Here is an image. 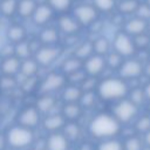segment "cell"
<instances>
[{
  "instance_id": "6da1fadb",
  "label": "cell",
  "mask_w": 150,
  "mask_h": 150,
  "mask_svg": "<svg viewBox=\"0 0 150 150\" xmlns=\"http://www.w3.org/2000/svg\"><path fill=\"white\" fill-rule=\"evenodd\" d=\"M90 132L95 137H108L112 136L118 130V123L115 118L109 115L102 114L96 116L90 123Z\"/></svg>"
},
{
  "instance_id": "7a4b0ae2",
  "label": "cell",
  "mask_w": 150,
  "mask_h": 150,
  "mask_svg": "<svg viewBox=\"0 0 150 150\" xmlns=\"http://www.w3.org/2000/svg\"><path fill=\"white\" fill-rule=\"evenodd\" d=\"M6 142L14 149H25L33 144L34 134L30 128L19 124L8 130L6 135Z\"/></svg>"
},
{
  "instance_id": "3957f363",
  "label": "cell",
  "mask_w": 150,
  "mask_h": 150,
  "mask_svg": "<svg viewBox=\"0 0 150 150\" xmlns=\"http://www.w3.org/2000/svg\"><path fill=\"white\" fill-rule=\"evenodd\" d=\"M127 91L125 84L117 79H108L101 82L98 87V93L102 98L105 100H112V98H118L123 96Z\"/></svg>"
},
{
  "instance_id": "277c9868",
  "label": "cell",
  "mask_w": 150,
  "mask_h": 150,
  "mask_svg": "<svg viewBox=\"0 0 150 150\" xmlns=\"http://www.w3.org/2000/svg\"><path fill=\"white\" fill-rule=\"evenodd\" d=\"M73 16L77 20L81 26H89L96 21L98 16V11L94 5L89 4H81L74 7Z\"/></svg>"
},
{
  "instance_id": "5b68a950",
  "label": "cell",
  "mask_w": 150,
  "mask_h": 150,
  "mask_svg": "<svg viewBox=\"0 0 150 150\" xmlns=\"http://www.w3.org/2000/svg\"><path fill=\"white\" fill-rule=\"evenodd\" d=\"M66 82L67 79L63 73H50L39 84L38 90L40 94H50L63 88L66 86Z\"/></svg>"
},
{
  "instance_id": "8992f818",
  "label": "cell",
  "mask_w": 150,
  "mask_h": 150,
  "mask_svg": "<svg viewBox=\"0 0 150 150\" xmlns=\"http://www.w3.org/2000/svg\"><path fill=\"white\" fill-rule=\"evenodd\" d=\"M61 54V48L54 45H43L35 52V61L39 66L47 67L52 64Z\"/></svg>"
},
{
  "instance_id": "52a82bcc",
  "label": "cell",
  "mask_w": 150,
  "mask_h": 150,
  "mask_svg": "<svg viewBox=\"0 0 150 150\" xmlns=\"http://www.w3.org/2000/svg\"><path fill=\"white\" fill-rule=\"evenodd\" d=\"M114 47L115 50L124 56H129L134 53L135 50V43L134 41L129 38L127 33H118L116 34L114 39Z\"/></svg>"
},
{
  "instance_id": "ba28073f",
  "label": "cell",
  "mask_w": 150,
  "mask_h": 150,
  "mask_svg": "<svg viewBox=\"0 0 150 150\" xmlns=\"http://www.w3.org/2000/svg\"><path fill=\"white\" fill-rule=\"evenodd\" d=\"M39 121H40V111L36 109V107H27L18 116L19 124L27 128H33L38 125Z\"/></svg>"
},
{
  "instance_id": "9c48e42d",
  "label": "cell",
  "mask_w": 150,
  "mask_h": 150,
  "mask_svg": "<svg viewBox=\"0 0 150 150\" xmlns=\"http://www.w3.org/2000/svg\"><path fill=\"white\" fill-rule=\"evenodd\" d=\"M53 14H54V11L48 4H39L36 5V8L32 15V19L35 25L43 26L53 18Z\"/></svg>"
},
{
  "instance_id": "30bf717a",
  "label": "cell",
  "mask_w": 150,
  "mask_h": 150,
  "mask_svg": "<svg viewBox=\"0 0 150 150\" xmlns=\"http://www.w3.org/2000/svg\"><path fill=\"white\" fill-rule=\"evenodd\" d=\"M57 26H59V29L62 33L68 34V35L77 33L80 27H81V25L77 22V20L73 15H68V14H64V13L59 18Z\"/></svg>"
},
{
  "instance_id": "8fae6325",
  "label": "cell",
  "mask_w": 150,
  "mask_h": 150,
  "mask_svg": "<svg viewBox=\"0 0 150 150\" xmlns=\"http://www.w3.org/2000/svg\"><path fill=\"white\" fill-rule=\"evenodd\" d=\"M84 71L91 76L100 74L104 68V60L102 55H90L84 61Z\"/></svg>"
},
{
  "instance_id": "7c38bea8",
  "label": "cell",
  "mask_w": 150,
  "mask_h": 150,
  "mask_svg": "<svg viewBox=\"0 0 150 150\" xmlns=\"http://www.w3.org/2000/svg\"><path fill=\"white\" fill-rule=\"evenodd\" d=\"M47 149L48 150H67L68 149V138L64 134L52 132L47 138Z\"/></svg>"
},
{
  "instance_id": "4fadbf2b",
  "label": "cell",
  "mask_w": 150,
  "mask_h": 150,
  "mask_svg": "<svg viewBox=\"0 0 150 150\" xmlns=\"http://www.w3.org/2000/svg\"><path fill=\"white\" fill-rule=\"evenodd\" d=\"M21 60L15 55L6 56L1 62V71L4 75H12L14 76L18 71H20Z\"/></svg>"
},
{
  "instance_id": "5bb4252c",
  "label": "cell",
  "mask_w": 150,
  "mask_h": 150,
  "mask_svg": "<svg viewBox=\"0 0 150 150\" xmlns=\"http://www.w3.org/2000/svg\"><path fill=\"white\" fill-rule=\"evenodd\" d=\"M64 123H66V118H64L63 115H61V114H53V115H49V116H47V117L43 120V122H42L45 130L50 131V132H55L56 130L63 128Z\"/></svg>"
},
{
  "instance_id": "9a60e30c",
  "label": "cell",
  "mask_w": 150,
  "mask_h": 150,
  "mask_svg": "<svg viewBox=\"0 0 150 150\" xmlns=\"http://www.w3.org/2000/svg\"><path fill=\"white\" fill-rule=\"evenodd\" d=\"M136 112V107L131 102L123 101L115 108V114L121 121H128L130 120Z\"/></svg>"
},
{
  "instance_id": "2e32d148",
  "label": "cell",
  "mask_w": 150,
  "mask_h": 150,
  "mask_svg": "<svg viewBox=\"0 0 150 150\" xmlns=\"http://www.w3.org/2000/svg\"><path fill=\"white\" fill-rule=\"evenodd\" d=\"M145 28H146V21L139 16L132 18L129 21H127V23H125V32L131 35L141 34L145 30Z\"/></svg>"
},
{
  "instance_id": "e0dca14e",
  "label": "cell",
  "mask_w": 150,
  "mask_h": 150,
  "mask_svg": "<svg viewBox=\"0 0 150 150\" xmlns=\"http://www.w3.org/2000/svg\"><path fill=\"white\" fill-rule=\"evenodd\" d=\"M35 0H18V9L16 13L21 18H30L36 8Z\"/></svg>"
},
{
  "instance_id": "ac0fdd59",
  "label": "cell",
  "mask_w": 150,
  "mask_h": 150,
  "mask_svg": "<svg viewBox=\"0 0 150 150\" xmlns=\"http://www.w3.org/2000/svg\"><path fill=\"white\" fill-rule=\"evenodd\" d=\"M55 105V98L49 95V94H41V96L38 98L36 101V109L42 112V114H47L49 112Z\"/></svg>"
},
{
  "instance_id": "d6986e66",
  "label": "cell",
  "mask_w": 150,
  "mask_h": 150,
  "mask_svg": "<svg viewBox=\"0 0 150 150\" xmlns=\"http://www.w3.org/2000/svg\"><path fill=\"white\" fill-rule=\"evenodd\" d=\"M82 95V91L80 89V87L71 84V86H67L64 87L63 91H62V100L64 103H70V102H77L80 101V97Z\"/></svg>"
},
{
  "instance_id": "ffe728a7",
  "label": "cell",
  "mask_w": 150,
  "mask_h": 150,
  "mask_svg": "<svg viewBox=\"0 0 150 150\" xmlns=\"http://www.w3.org/2000/svg\"><path fill=\"white\" fill-rule=\"evenodd\" d=\"M42 45H55L59 41V30L53 27L43 28L39 36Z\"/></svg>"
},
{
  "instance_id": "44dd1931",
  "label": "cell",
  "mask_w": 150,
  "mask_h": 150,
  "mask_svg": "<svg viewBox=\"0 0 150 150\" xmlns=\"http://www.w3.org/2000/svg\"><path fill=\"white\" fill-rule=\"evenodd\" d=\"M62 115L66 120L69 121H75L80 117L81 115V107L76 102H70V103H64L62 108Z\"/></svg>"
},
{
  "instance_id": "7402d4cb",
  "label": "cell",
  "mask_w": 150,
  "mask_h": 150,
  "mask_svg": "<svg viewBox=\"0 0 150 150\" xmlns=\"http://www.w3.org/2000/svg\"><path fill=\"white\" fill-rule=\"evenodd\" d=\"M141 70H142L141 64L137 61L130 60V61H127L125 63H123L120 73L124 77H132V76H137L141 73Z\"/></svg>"
},
{
  "instance_id": "603a6c76",
  "label": "cell",
  "mask_w": 150,
  "mask_h": 150,
  "mask_svg": "<svg viewBox=\"0 0 150 150\" xmlns=\"http://www.w3.org/2000/svg\"><path fill=\"white\" fill-rule=\"evenodd\" d=\"M7 38L11 42L18 43L26 38V29L21 25H12L7 29Z\"/></svg>"
},
{
  "instance_id": "cb8c5ba5",
  "label": "cell",
  "mask_w": 150,
  "mask_h": 150,
  "mask_svg": "<svg viewBox=\"0 0 150 150\" xmlns=\"http://www.w3.org/2000/svg\"><path fill=\"white\" fill-rule=\"evenodd\" d=\"M81 67H82V60H80L76 56H71V57H68L67 60H64L61 69H62V73L64 75H69L71 73L80 70Z\"/></svg>"
},
{
  "instance_id": "d4e9b609",
  "label": "cell",
  "mask_w": 150,
  "mask_h": 150,
  "mask_svg": "<svg viewBox=\"0 0 150 150\" xmlns=\"http://www.w3.org/2000/svg\"><path fill=\"white\" fill-rule=\"evenodd\" d=\"M38 69H39V63L35 61V59L34 60L29 59V57L25 59L21 62V66H20V71L25 77L34 76L38 73Z\"/></svg>"
},
{
  "instance_id": "484cf974",
  "label": "cell",
  "mask_w": 150,
  "mask_h": 150,
  "mask_svg": "<svg viewBox=\"0 0 150 150\" xmlns=\"http://www.w3.org/2000/svg\"><path fill=\"white\" fill-rule=\"evenodd\" d=\"M32 54V48H30V43L22 40L18 43H15L14 46V55L16 57H19L20 60H25L28 59Z\"/></svg>"
},
{
  "instance_id": "4316f807",
  "label": "cell",
  "mask_w": 150,
  "mask_h": 150,
  "mask_svg": "<svg viewBox=\"0 0 150 150\" xmlns=\"http://www.w3.org/2000/svg\"><path fill=\"white\" fill-rule=\"evenodd\" d=\"M94 52V47H93V42L90 41H84L82 43H80L75 52H74V56L79 57L80 60H86L87 57H89L90 55H93Z\"/></svg>"
},
{
  "instance_id": "83f0119b",
  "label": "cell",
  "mask_w": 150,
  "mask_h": 150,
  "mask_svg": "<svg viewBox=\"0 0 150 150\" xmlns=\"http://www.w3.org/2000/svg\"><path fill=\"white\" fill-rule=\"evenodd\" d=\"M138 6V0H121L117 5V9L122 14H132L136 13Z\"/></svg>"
},
{
  "instance_id": "f1b7e54d",
  "label": "cell",
  "mask_w": 150,
  "mask_h": 150,
  "mask_svg": "<svg viewBox=\"0 0 150 150\" xmlns=\"http://www.w3.org/2000/svg\"><path fill=\"white\" fill-rule=\"evenodd\" d=\"M18 0H0V13L5 16H12L16 13Z\"/></svg>"
},
{
  "instance_id": "f546056e",
  "label": "cell",
  "mask_w": 150,
  "mask_h": 150,
  "mask_svg": "<svg viewBox=\"0 0 150 150\" xmlns=\"http://www.w3.org/2000/svg\"><path fill=\"white\" fill-rule=\"evenodd\" d=\"M47 4L52 7V9L54 12L63 14L68 9H70L73 0H47Z\"/></svg>"
},
{
  "instance_id": "4dcf8cb0",
  "label": "cell",
  "mask_w": 150,
  "mask_h": 150,
  "mask_svg": "<svg viewBox=\"0 0 150 150\" xmlns=\"http://www.w3.org/2000/svg\"><path fill=\"white\" fill-rule=\"evenodd\" d=\"M63 130H64V136L69 139H76L80 135V127L74 122V121H70L69 123H64L63 125Z\"/></svg>"
},
{
  "instance_id": "1f68e13d",
  "label": "cell",
  "mask_w": 150,
  "mask_h": 150,
  "mask_svg": "<svg viewBox=\"0 0 150 150\" xmlns=\"http://www.w3.org/2000/svg\"><path fill=\"white\" fill-rule=\"evenodd\" d=\"M93 47L97 55H104L109 50V41L105 38H98L93 42Z\"/></svg>"
},
{
  "instance_id": "d6a6232c",
  "label": "cell",
  "mask_w": 150,
  "mask_h": 150,
  "mask_svg": "<svg viewBox=\"0 0 150 150\" xmlns=\"http://www.w3.org/2000/svg\"><path fill=\"white\" fill-rule=\"evenodd\" d=\"M93 5L98 12H110L116 7L115 0H93Z\"/></svg>"
},
{
  "instance_id": "836d02e7",
  "label": "cell",
  "mask_w": 150,
  "mask_h": 150,
  "mask_svg": "<svg viewBox=\"0 0 150 150\" xmlns=\"http://www.w3.org/2000/svg\"><path fill=\"white\" fill-rule=\"evenodd\" d=\"M15 84H16L15 79L12 75H4L2 77H0V88L4 90H9L14 88Z\"/></svg>"
},
{
  "instance_id": "e575fe53",
  "label": "cell",
  "mask_w": 150,
  "mask_h": 150,
  "mask_svg": "<svg viewBox=\"0 0 150 150\" xmlns=\"http://www.w3.org/2000/svg\"><path fill=\"white\" fill-rule=\"evenodd\" d=\"M80 102H81L82 105H84L87 108L88 107H91L94 104V102H95V94L93 91H90V90H87L84 94L81 95Z\"/></svg>"
},
{
  "instance_id": "d590c367",
  "label": "cell",
  "mask_w": 150,
  "mask_h": 150,
  "mask_svg": "<svg viewBox=\"0 0 150 150\" xmlns=\"http://www.w3.org/2000/svg\"><path fill=\"white\" fill-rule=\"evenodd\" d=\"M136 14H137V16H139L143 20L146 21L148 19H150V6L146 2L145 4H139V6L136 11Z\"/></svg>"
},
{
  "instance_id": "8d00e7d4",
  "label": "cell",
  "mask_w": 150,
  "mask_h": 150,
  "mask_svg": "<svg viewBox=\"0 0 150 150\" xmlns=\"http://www.w3.org/2000/svg\"><path fill=\"white\" fill-rule=\"evenodd\" d=\"M36 87H38V86H36V77H35V75H34V76H28V77H26V80L22 82V88H23V90L27 91V93L32 91V90L35 89Z\"/></svg>"
},
{
  "instance_id": "74e56055",
  "label": "cell",
  "mask_w": 150,
  "mask_h": 150,
  "mask_svg": "<svg viewBox=\"0 0 150 150\" xmlns=\"http://www.w3.org/2000/svg\"><path fill=\"white\" fill-rule=\"evenodd\" d=\"M98 150H121V144L116 141H108L98 146Z\"/></svg>"
},
{
  "instance_id": "f35d334b",
  "label": "cell",
  "mask_w": 150,
  "mask_h": 150,
  "mask_svg": "<svg viewBox=\"0 0 150 150\" xmlns=\"http://www.w3.org/2000/svg\"><path fill=\"white\" fill-rule=\"evenodd\" d=\"M107 62H108V64H109L110 67H112V68L118 67V66L121 64V54H118L117 52L109 54Z\"/></svg>"
},
{
  "instance_id": "ab89813d",
  "label": "cell",
  "mask_w": 150,
  "mask_h": 150,
  "mask_svg": "<svg viewBox=\"0 0 150 150\" xmlns=\"http://www.w3.org/2000/svg\"><path fill=\"white\" fill-rule=\"evenodd\" d=\"M68 76H69L70 81H71L73 83H75V84H77V83H80V82H82V81L84 80V75H83V73H81L80 70H77V71H75V73H71V74H69Z\"/></svg>"
},
{
  "instance_id": "60d3db41",
  "label": "cell",
  "mask_w": 150,
  "mask_h": 150,
  "mask_svg": "<svg viewBox=\"0 0 150 150\" xmlns=\"http://www.w3.org/2000/svg\"><path fill=\"white\" fill-rule=\"evenodd\" d=\"M125 146H127V150H139L141 149L139 142L136 138H130L127 142V145Z\"/></svg>"
},
{
  "instance_id": "b9f144b4",
  "label": "cell",
  "mask_w": 150,
  "mask_h": 150,
  "mask_svg": "<svg viewBox=\"0 0 150 150\" xmlns=\"http://www.w3.org/2000/svg\"><path fill=\"white\" fill-rule=\"evenodd\" d=\"M148 38L145 36V35H143V33H141V34H137L136 35V38H135V45H137V46H141V47H143V46H145L146 43H148Z\"/></svg>"
},
{
  "instance_id": "7bdbcfd3",
  "label": "cell",
  "mask_w": 150,
  "mask_h": 150,
  "mask_svg": "<svg viewBox=\"0 0 150 150\" xmlns=\"http://www.w3.org/2000/svg\"><path fill=\"white\" fill-rule=\"evenodd\" d=\"M46 149H47V139H38L34 143V150H46Z\"/></svg>"
},
{
  "instance_id": "ee69618b",
  "label": "cell",
  "mask_w": 150,
  "mask_h": 150,
  "mask_svg": "<svg viewBox=\"0 0 150 150\" xmlns=\"http://www.w3.org/2000/svg\"><path fill=\"white\" fill-rule=\"evenodd\" d=\"M139 130H146L150 127V120L149 118H142L137 124Z\"/></svg>"
},
{
  "instance_id": "f6af8a7d",
  "label": "cell",
  "mask_w": 150,
  "mask_h": 150,
  "mask_svg": "<svg viewBox=\"0 0 150 150\" xmlns=\"http://www.w3.org/2000/svg\"><path fill=\"white\" fill-rule=\"evenodd\" d=\"M132 101L135 102V103H139L141 101H142V98H143V94H142V91L141 90H135L134 93H132Z\"/></svg>"
},
{
  "instance_id": "bcb514c9",
  "label": "cell",
  "mask_w": 150,
  "mask_h": 150,
  "mask_svg": "<svg viewBox=\"0 0 150 150\" xmlns=\"http://www.w3.org/2000/svg\"><path fill=\"white\" fill-rule=\"evenodd\" d=\"M79 150H93V148H91L89 144H87V143H86V144H82V145H81V148H80Z\"/></svg>"
},
{
  "instance_id": "7dc6e473",
  "label": "cell",
  "mask_w": 150,
  "mask_h": 150,
  "mask_svg": "<svg viewBox=\"0 0 150 150\" xmlns=\"http://www.w3.org/2000/svg\"><path fill=\"white\" fill-rule=\"evenodd\" d=\"M145 93H146V96H148V97H150V84L146 87V90H145Z\"/></svg>"
},
{
  "instance_id": "c3c4849f",
  "label": "cell",
  "mask_w": 150,
  "mask_h": 150,
  "mask_svg": "<svg viewBox=\"0 0 150 150\" xmlns=\"http://www.w3.org/2000/svg\"><path fill=\"white\" fill-rule=\"evenodd\" d=\"M146 142H148V143L150 144V132H149V134L146 135Z\"/></svg>"
},
{
  "instance_id": "681fc988",
  "label": "cell",
  "mask_w": 150,
  "mask_h": 150,
  "mask_svg": "<svg viewBox=\"0 0 150 150\" xmlns=\"http://www.w3.org/2000/svg\"><path fill=\"white\" fill-rule=\"evenodd\" d=\"M146 73H148V74L150 75V64H149V66L146 67Z\"/></svg>"
},
{
  "instance_id": "f907efd6",
  "label": "cell",
  "mask_w": 150,
  "mask_h": 150,
  "mask_svg": "<svg viewBox=\"0 0 150 150\" xmlns=\"http://www.w3.org/2000/svg\"><path fill=\"white\" fill-rule=\"evenodd\" d=\"M146 4H148V5L150 6V0H146Z\"/></svg>"
},
{
  "instance_id": "816d5d0a",
  "label": "cell",
  "mask_w": 150,
  "mask_h": 150,
  "mask_svg": "<svg viewBox=\"0 0 150 150\" xmlns=\"http://www.w3.org/2000/svg\"><path fill=\"white\" fill-rule=\"evenodd\" d=\"M145 150H150V149H145Z\"/></svg>"
},
{
  "instance_id": "f5cc1de1",
  "label": "cell",
  "mask_w": 150,
  "mask_h": 150,
  "mask_svg": "<svg viewBox=\"0 0 150 150\" xmlns=\"http://www.w3.org/2000/svg\"><path fill=\"white\" fill-rule=\"evenodd\" d=\"M149 29H150V25H149Z\"/></svg>"
},
{
  "instance_id": "db71d44e",
  "label": "cell",
  "mask_w": 150,
  "mask_h": 150,
  "mask_svg": "<svg viewBox=\"0 0 150 150\" xmlns=\"http://www.w3.org/2000/svg\"><path fill=\"white\" fill-rule=\"evenodd\" d=\"M77 1H82V0H77Z\"/></svg>"
},
{
  "instance_id": "11a10c76",
  "label": "cell",
  "mask_w": 150,
  "mask_h": 150,
  "mask_svg": "<svg viewBox=\"0 0 150 150\" xmlns=\"http://www.w3.org/2000/svg\"><path fill=\"white\" fill-rule=\"evenodd\" d=\"M46 150H48V149H46Z\"/></svg>"
},
{
  "instance_id": "9f6ffc18",
  "label": "cell",
  "mask_w": 150,
  "mask_h": 150,
  "mask_svg": "<svg viewBox=\"0 0 150 150\" xmlns=\"http://www.w3.org/2000/svg\"><path fill=\"white\" fill-rule=\"evenodd\" d=\"M0 15H1V13H0Z\"/></svg>"
}]
</instances>
